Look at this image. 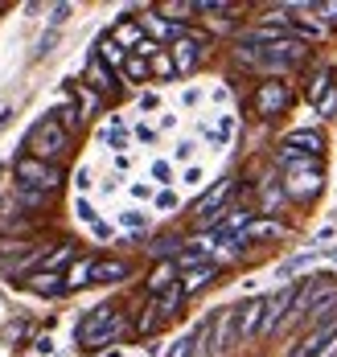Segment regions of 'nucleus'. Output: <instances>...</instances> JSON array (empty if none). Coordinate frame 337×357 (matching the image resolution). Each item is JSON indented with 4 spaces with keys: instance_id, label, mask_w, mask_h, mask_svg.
<instances>
[{
    "instance_id": "nucleus-1",
    "label": "nucleus",
    "mask_w": 337,
    "mask_h": 357,
    "mask_svg": "<svg viewBox=\"0 0 337 357\" xmlns=\"http://www.w3.org/2000/svg\"><path fill=\"white\" fill-rule=\"evenodd\" d=\"M123 312L115 308V304H95L82 321H78L75 328V341L82 354H99V349H107L112 341H119L123 337Z\"/></svg>"
},
{
    "instance_id": "nucleus-2",
    "label": "nucleus",
    "mask_w": 337,
    "mask_h": 357,
    "mask_svg": "<svg viewBox=\"0 0 337 357\" xmlns=\"http://www.w3.org/2000/svg\"><path fill=\"white\" fill-rule=\"evenodd\" d=\"M70 148H75V136H66L54 115H41L38 123L25 132V152L45 160V165H58L62 169V160L70 156Z\"/></svg>"
},
{
    "instance_id": "nucleus-3",
    "label": "nucleus",
    "mask_w": 337,
    "mask_h": 357,
    "mask_svg": "<svg viewBox=\"0 0 337 357\" xmlns=\"http://www.w3.org/2000/svg\"><path fill=\"white\" fill-rule=\"evenodd\" d=\"M13 177H17V189H38V193H54L62 185V169L58 165H45L29 152H17L13 160Z\"/></svg>"
},
{
    "instance_id": "nucleus-4",
    "label": "nucleus",
    "mask_w": 337,
    "mask_h": 357,
    "mask_svg": "<svg viewBox=\"0 0 337 357\" xmlns=\"http://www.w3.org/2000/svg\"><path fill=\"white\" fill-rule=\"evenodd\" d=\"M292 103V86L284 82V78H263L260 86H255V95H251V107L260 119H276V115H284V107Z\"/></svg>"
},
{
    "instance_id": "nucleus-5",
    "label": "nucleus",
    "mask_w": 337,
    "mask_h": 357,
    "mask_svg": "<svg viewBox=\"0 0 337 357\" xmlns=\"http://www.w3.org/2000/svg\"><path fill=\"white\" fill-rule=\"evenodd\" d=\"M334 349H337V317L325 324H317L313 333H304L300 345L288 349V357H329Z\"/></svg>"
},
{
    "instance_id": "nucleus-6",
    "label": "nucleus",
    "mask_w": 337,
    "mask_h": 357,
    "mask_svg": "<svg viewBox=\"0 0 337 357\" xmlns=\"http://www.w3.org/2000/svg\"><path fill=\"white\" fill-rule=\"evenodd\" d=\"M206 37L197 33V29H189L177 45H169V54H173V62H177V74H193L202 66V58H206Z\"/></svg>"
},
{
    "instance_id": "nucleus-7",
    "label": "nucleus",
    "mask_w": 337,
    "mask_h": 357,
    "mask_svg": "<svg viewBox=\"0 0 337 357\" xmlns=\"http://www.w3.org/2000/svg\"><path fill=\"white\" fill-rule=\"evenodd\" d=\"M263 300H267V296L247 300V304H239V308H234V345H247L251 337H260V328H263Z\"/></svg>"
},
{
    "instance_id": "nucleus-8",
    "label": "nucleus",
    "mask_w": 337,
    "mask_h": 357,
    "mask_svg": "<svg viewBox=\"0 0 337 357\" xmlns=\"http://www.w3.org/2000/svg\"><path fill=\"white\" fill-rule=\"evenodd\" d=\"M284 193H288V197H297V202H308L313 193H321V160H317V165H308V169L288 173V177H284Z\"/></svg>"
},
{
    "instance_id": "nucleus-9",
    "label": "nucleus",
    "mask_w": 337,
    "mask_h": 357,
    "mask_svg": "<svg viewBox=\"0 0 337 357\" xmlns=\"http://www.w3.org/2000/svg\"><path fill=\"white\" fill-rule=\"evenodd\" d=\"M87 86H91L95 95H115L123 82H119V74H115L112 66L99 62V54H91V58H87Z\"/></svg>"
},
{
    "instance_id": "nucleus-10",
    "label": "nucleus",
    "mask_w": 337,
    "mask_h": 357,
    "mask_svg": "<svg viewBox=\"0 0 337 357\" xmlns=\"http://www.w3.org/2000/svg\"><path fill=\"white\" fill-rule=\"evenodd\" d=\"M25 287H29V291H38V296H45V300L70 296V291H66V275H54V271H33V275L25 280Z\"/></svg>"
},
{
    "instance_id": "nucleus-11",
    "label": "nucleus",
    "mask_w": 337,
    "mask_h": 357,
    "mask_svg": "<svg viewBox=\"0 0 337 357\" xmlns=\"http://www.w3.org/2000/svg\"><path fill=\"white\" fill-rule=\"evenodd\" d=\"M284 234H288V226H284L280 218H255V222L243 230L247 247H251V243H271V238H284Z\"/></svg>"
},
{
    "instance_id": "nucleus-12",
    "label": "nucleus",
    "mask_w": 337,
    "mask_h": 357,
    "mask_svg": "<svg viewBox=\"0 0 337 357\" xmlns=\"http://www.w3.org/2000/svg\"><path fill=\"white\" fill-rule=\"evenodd\" d=\"M218 280V263H202V267H193V271H181V291L189 296H197V291H206V287Z\"/></svg>"
},
{
    "instance_id": "nucleus-13",
    "label": "nucleus",
    "mask_w": 337,
    "mask_h": 357,
    "mask_svg": "<svg viewBox=\"0 0 337 357\" xmlns=\"http://www.w3.org/2000/svg\"><path fill=\"white\" fill-rule=\"evenodd\" d=\"M280 148H292V152H300V156H321V152H325V136H321V132H304V128H300V132H288Z\"/></svg>"
},
{
    "instance_id": "nucleus-14",
    "label": "nucleus",
    "mask_w": 337,
    "mask_h": 357,
    "mask_svg": "<svg viewBox=\"0 0 337 357\" xmlns=\"http://www.w3.org/2000/svg\"><path fill=\"white\" fill-rule=\"evenodd\" d=\"M181 284V271H177V263H156V271L149 275V296H165L169 287Z\"/></svg>"
},
{
    "instance_id": "nucleus-15",
    "label": "nucleus",
    "mask_w": 337,
    "mask_h": 357,
    "mask_svg": "<svg viewBox=\"0 0 337 357\" xmlns=\"http://www.w3.org/2000/svg\"><path fill=\"white\" fill-rule=\"evenodd\" d=\"M132 275V263L123 259H99L95 263V284H123Z\"/></svg>"
},
{
    "instance_id": "nucleus-16",
    "label": "nucleus",
    "mask_w": 337,
    "mask_h": 357,
    "mask_svg": "<svg viewBox=\"0 0 337 357\" xmlns=\"http://www.w3.org/2000/svg\"><path fill=\"white\" fill-rule=\"evenodd\" d=\"M95 255H87V259H75L70 263V271H66V291H78V287H87V284H95Z\"/></svg>"
},
{
    "instance_id": "nucleus-17",
    "label": "nucleus",
    "mask_w": 337,
    "mask_h": 357,
    "mask_svg": "<svg viewBox=\"0 0 337 357\" xmlns=\"http://www.w3.org/2000/svg\"><path fill=\"white\" fill-rule=\"evenodd\" d=\"M95 54H99V62H103V66H112L115 74L123 70V62H128V50H123V45H119V41H115L112 33H107V37H99Z\"/></svg>"
},
{
    "instance_id": "nucleus-18",
    "label": "nucleus",
    "mask_w": 337,
    "mask_h": 357,
    "mask_svg": "<svg viewBox=\"0 0 337 357\" xmlns=\"http://www.w3.org/2000/svg\"><path fill=\"white\" fill-rule=\"evenodd\" d=\"M112 37L119 41V45H123V50H128V54H136V45L144 41V29H140V17H128V21H119V25L112 29Z\"/></svg>"
},
{
    "instance_id": "nucleus-19",
    "label": "nucleus",
    "mask_w": 337,
    "mask_h": 357,
    "mask_svg": "<svg viewBox=\"0 0 337 357\" xmlns=\"http://www.w3.org/2000/svg\"><path fill=\"white\" fill-rule=\"evenodd\" d=\"M181 238L177 234H160V238H152V247H149V255L156 259V263H177L181 259Z\"/></svg>"
},
{
    "instance_id": "nucleus-20",
    "label": "nucleus",
    "mask_w": 337,
    "mask_h": 357,
    "mask_svg": "<svg viewBox=\"0 0 337 357\" xmlns=\"http://www.w3.org/2000/svg\"><path fill=\"white\" fill-rule=\"evenodd\" d=\"M149 78H152V62H149V58H140V54H128V62H123V70H119V82L136 86V82H149Z\"/></svg>"
},
{
    "instance_id": "nucleus-21",
    "label": "nucleus",
    "mask_w": 337,
    "mask_h": 357,
    "mask_svg": "<svg viewBox=\"0 0 337 357\" xmlns=\"http://www.w3.org/2000/svg\"><path fill=\"white\" fill-rule=\"evenodd\" d=\"M181 304H186V291H181V284L169 287L165 296H156V300H152V308H156V317H160V321H173Z\"/></svg>"
},
{
    "instance_id": "nucleus-22",
    "label": "nucleus",
    "mask_w": 337,
    "mask_h": 357,
    "mask_svg": "<svg viewBox=\"0 0 337 357\" xmlns=\"http://www.w3.org/2000/svg\"><path fill=\"white\" fill-rule=\"evenodd\" d=\"M156 13L165 21H173V25H189V13H197V4H189V0H165V4H156Z\"/></svg>"
},
{
    "instance_id": "nucleus-23",
    "label": "nucleus",
    "mask_w": 337,
    "mask_h": 357,
    "mask_svg": "<svg viewBox=\"0 0 337 357\" xmlns=\"http://www.w3.org/2000/svg\"><path fill=\"white\" fill-rule=\"evenodd\" d=\"M50 115L62 123V132H66V136H75L78 128H82V111H78V103H62V107L50 111Z\"/></svg>"
},
{
    "instance_id": "nucleus-24",
    "label": "nucleus",
    "mask_w": 337,
    "mask_h": 357,
    "mask_svg": "<svg viewBox=\"0 0 337 357\" xmlns=\"http://www.w3.org/2000/svg\"><path fill=\"white\" fill-rule=\"evenodd\" d=\"M75 103H78V111H82V119H87V115H95V111H99L103 95H95L87 82H75Z\"/></svg>"
},
{
    "instance_id": "nucleus-25",
    "label": "nucleus",
    "mask_w": 337,
    "mask_h": 357,
    "mask_svg": "<svg viewBox=\"0 0 337 357\" xmlns=\"http://www.w3.org/2000/svg\"><path fill=\"white\" fill-rule=\"evenodd\" d=\"M70 259H75V243H62V247H54L50 255H45L41 271H54V275H58V267H62V263H70Z\"/></svg>"
},
{
    "instance_id": "nucleus-26",
    "label": "nucleus",
    "mask_w": 337,
    "mask_h": 357,
    "mask_svg": "<svg viewBox=\"0 0 337 357\" xmlns=\"http://www.w3.org/2000/svg\"><path fill=\"white\" fill-rule=\"evenodd\" d=\"M17 202L21 210H45L54 202V193H38V189H17Z\"/></svg>"
},
{
    "instance_id": "nucleus-27",
    "label": "nucleus",
    "mask_w": 337,
    "mask_h": 357,
    "mask_svg": "<svg viewBox=\"0 0 337 357\" xmlns=\"http://www.w3.org/2000/svg\"><path fill=\"white\" fill-rule=\"evenodd\" d=\"M230 132H234V119H230V115H223V119H218L214 128H206L210 144H226V140H230Z\"/></svg>"
},
{
    "instance_id": "nucleus-28",
    "label": "nucleus",
    "mask_w": 337,
    "mask_h": 357,
    "mask_svg": "<svg viewBox=\"0 0 337 357\" xmlns=\"http://www.w3.org/2000/svg\"><path fill=\"white\" fill-rule=\"evenodd\" d=\"M152 74H160V78H173V74H177V62H173L169 50H160V54L152 58Z\"/></svg>"
},
{
    "instance_id": "nucleus-29",
    "label": "nucleus",
    "mask_w": 337,
    "mask_h": 357,
    "mask_svg": "<svg viewBox=\"0 0 337 357\" xmlns=\"http://www.w3.org/2000/svg\"><path fill=\"white\" fill-rule=\"evenodd\" d=\"M156 328H160V317H156V308H144V317H140V321H136V333H140V337H149V333H156Z\"/></svg>"
},
{
    "instance_id": "nucleus-30",
    "label": "nucleus",
    "mask_w": 337,
    "mask_h": 357,
    "mask_svg": "<svg viewBox=\"0 0 337 357\" xmlns=\"http://www.w3.org/2000/svg\"><path fill=\"white\" fill-rule=\"evenodd\" d=\"M152 181H156V185H169V181H173V165H169V160H152Z\"/></svg>"
},
{
    "instance_id": "nucleus-31",
    "label": "nucleus",
    "mask_w": 337,
    "mask_h": 357,
    "mask_svg": "<svg viewBox=\"0 0 337 357\" xmlns=\"http://www.w3.org/2000/svg\"><path fill=\"white\" fill-rule=\"evenodd\" d=\"M317 115H321V119H334L337 115V91H329V95L317 103Z\"/></svg>"
},
{
    "instance_id": "nucleus-32",
    "label": "nucleus",
    "mask_w": 337,
    "mask_h": 357,
    "mask_svg": "<svg viewBox=\"0 0 337 357\" xmlns=\"http://www.w3.org/2000/svg\"><path fill=\"white\" fill-rule=\"evenodd\" d=\"M70 13H75V4H54V8H50V25L58 29V25H62V21L70 17Z\"/></svg>"
},
{
    "instance_id": "nucleus-33",
    "label": "nucleus",
    "mask_w": 337,
    "mask_h": 357,
    "mask_svg": "<svg viewBox=\"0 0 337 357\" xmlns=\"http://www.w3.org/2000/svg\"><path fill=\"white\" fill-rule=\"evenodd\" d=\"M123 226H132V230H144V226H149V214H140V210H123Z\"/></svg>"
},
{
    "instance_id": "nucleus-34",
    "label": "nucleus",
    "mask_w": 337,
    "mask_h": 357,
    "mask_svg": "<svg viewBox=\"0 0 337 357\" xmlns=\"http://www.w3.org/2000/svg\"><path fill=\"white\" fill-rule=\"evenodd\" d=\"M193 148H197L193 140H181L177 148H173V160H181V165H186V160H193Z\"/></svg>"
},
{
    "instance_id": "nucleus-35",
    "label": "nucleus",
    "mask_w": 337,
    "mask_h": 357,
    "mask_svg": "<svg viewBox=\"0 0 337 357\" xmlns=\"http://www.w3.org/2000/svg\"><path fill=\"white\" fill-rule=\"evenodd\" d=\"M132 136H136L140 144H152V140H156V128H149V123H136V132H132Z\"/></svg>"
},
{
    "instance_id": "nucleus-36",
    "label": "nucleus",
    "mask_w": 337,
    "mask_h": 357,
    "mask_svg": "<svg viewBox=\"0 0 337 357\" xmlns=\"http://www.w3.org/2000/svg\"><path fill=\"white\" fill-rule=\"evenodd\" d=\"M75 214L82 218V222H91V226L99 222V218H95V210H91V202H75Z\"/></svg>"
},
{
    "instance_id": "nucleus-37",
    "label": "nucleus",
    "mask_w": 337,
    "mask_h": 357,
    "mask_svg": "<svg viewBox=\"0 0 337 357\" xmlns=\"http://www.w3.org/2000/svg\"><path fill=\"white\" fill-rule=\"evenodd\" d=\"M54 41H58V33H45V37H41V41H38V50H33V58H45Z\"/></svg>"
},
{
    "instance_id": "nucleus-38",
    "label": "nucleus",
    "mask_w": 337,
    "mask_h": 357,
    "mask_svg": "<svg viewBox=\"0 0 337 357\" xmlns=\"http://www.w3.org/2000/svg\"><path fill=\"white\" fill-rule=\"evenodd\" d=\"M156 206H160V210H173V206H177V193H169V189H165V193L156 197Z\"/></svg>"
},
{
    "instance_id": "nucleus-39",
    "label": "nucleus",
    "mask_w": 337,
    "mask_h": 357,
    "mask_svg": "<svg viewBox=\"0 0 337 357\" xmlns=\"http://www.w3.org/2000/svg\"><path fill=\"white\" fill-rule=\"evenodd\" d=\"M75 185H78V189H87V185H91V169H78V173H75Z\"/></svg>"
},
{
    "instance_id": "nucleus-40",
    "label": "nucleus",
    "mask_w": 337,
    "mask_h": 357,
    "mask_svg": "<svg viewBox=\"0 0 337 357\" xmlns=\"http://www.w3.org/2000/svg\"><path fill=\"white\" fill-rule=\"evenodd\" d=\"M33 349H38V354H54V341H50V337H38V345H33Z\"/></svg>"
},
{
    "instance_id": "nucleus-41",
    "label": "nucleus",
    "mask_w": 337,
    "mask_h": 357,
    "mask_svg": "<svg viewBox=\"0 0 337 357\" xmlns=\"http://www.w3.org/2000/svg\"><path fill=\"white\" fill-rule=\"evenodd\" d=\"M156 107V95H140V111H152Z\"/></svg>"
},
{
    "instance_id": "nucleus-42",
    "label": "nucleus",
    "mask_w": 337,
    "mask_h": 357,
    "mask_svg": "<svg viewBox=\"0 0 337 357\" xmlns=\"http://www.w3.org/2000/svg\"><path fill=\"white\" fill-rule=\"evenodd\" d=\"M202 181V169H186V185H197Z\"/></svg>"
},
{
    "instance_id": "nucleus-43",
    "label": "nucleus",
    "mask_w": 337,
    "mask_h": 357,
    "mask_svg": "<svg viewBox=\"0 0 337 357\" xmlns=\"http://www.w3.org/2000/svg\"><path fill=\"white\" fill-rule=\"evenodd\" d=\"M317 13H329V21H337V4H317Z\"/></svg>"
},
{
    "instance_id": "nucleus-44",
    "label": "nucleus",
    "mask_w": 337,
    "mask_h": 357,
    "mask_svg": "<svg viewBox=\"0 0 337 357\" xmlns=\"http://www.w3.org/2000/svg\"><path fill=\"white\" fill-rule=\"evenodd\" d=\"M8 119H13V107H0V128H4Z\"/></svg>"
},
{
    "instance_id": "nucleus-45",
    "label": "nucleus",
    "mask_w": 337,
    "mask_h": 357,
    "mask_svg": "<svg viewBox=\"0 0 337 357\" xmlns=\"http://www.w3.org/2000/svg\"><path fill=\"white\" fill-rule=\"evenodd\" d=\"M325 259H337V247H334V250H325Z\"/></svg>"
}]
</instances>
